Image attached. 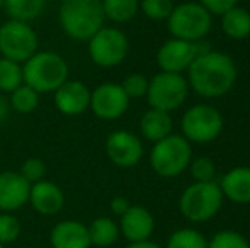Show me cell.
<instances>
[{
	"label": "cell",
	"instance_id": "obj_18",
	"mask_svg": "<svg viewBox=\"0 0 250 248\" xmlns=\"http://www.w3.org/2000/svg\"><path fill=\"white\" fill-rule=\"evenodd\" d=\"M50 242L53 248H90L89 228L73 219L60 221L53 226Z\"/></svg>",
	"mask_w": 250,
	"mask_h": 248
},
{
	"label": "cell",
	"instance_id": "obj_22",
	"mask_svg": "<svg viewBox=\"0 0 250 248\" xmlns=\"http://www.w3.org/2000/svg\"><path fill=\"white\" fill-rule=\"evenodd\" d=\"M87 228H89L90 245L99 248H107L114 245L119 238V233H121L119 226L107 216H101V218L94 219Z\"/></svg>",
	"mask_w": 250,
	"mask_h": 248
},
{
	"label": "cell",
	"instance_id": "obj_19",
	"mask_svg": "<svg viewBox=\"0 0 250 248\" xmlns=\"http://www.w3.org/2000/svg\"><path fill=\"white\" fill-rule=\"evenodd\" d=\"M223 197L237 204H250V167H235L218 182Z\"/></svg>",
	"mask_w": 250,
	"mask_h": 248
},
{
	"label": "cell",
	"instance_id": "obj_8",
	"mask_svg": "<svg viewBox=\"0 0 250 248\" xmlns=\"http://www.w3.org/2000/svg\"><path fill=\"white\" fill-rule=\"evenodd\" d=\"M182 136L189 143L206 145L211 143L223 131V116L216 107L209 104H196L189 107L181 119Z\"/></svg>",
	"mask_w": 250,
	"mask_h": 248
},
{
	"label": "cell",
	"instance_id": "obj_15",
	"mask_svg": "<svg viewBox=\"0 0 250 248\" xmlns=\"http://www.w3.org/2000/svg\"><path fill=\"white\" fill-rule=\"evenodd\" d=\"M155 229V219L151 212L143 206H129L128 211L119 219V231L129 243L150 240Z\"/></svg>",
	"mask_w": 250,
	"mask_h": 248
},
{
	"label": "cell",
	"instance_id": "obj_32",
	"mask_svg": "<svg viewBox=\"0 0 250 248\" xmlns=\"http://www.w3.org/2000/svg\"><path fill=\"white\" fill-rule=\"evenodd\" d=\"M19 235H21V223L17 221V218H14L9 212L0 214V243L7 245V243L16 242L19 238Z\"/></svg>",
	"mask_w": 250,
	"mask_h": 248
},
{
	"label": "cell",
	"instance_id": "obj_4",
	"mask_svg": "<svg viewBox=\"0 0 250 248\" xmlns=\"http://www.w3.org/2000/svg\"><path fill=\"white\" fill-rule=\"evenodd\" d=\"M218 182H194L179 197V211L191 223H206L218 214L223 204Z\"/></svg>",
	"mask_w": 250,
	"mask_h": 248
},
{
	"label": "cell",
	"instance_id": "obj_3",
	"mask_svg": "<svg viewBox=\"0 0 250 248\" xmlns=\"http://www.w3.org/2000/svg\"><path fill=\"white\" fill-rule=\"evenodd\" d=\"M68 80V65L55 51H36L22 66V83L38 94L55 92Z\"/></svg>",
	"mask_w": 250,
	"mask_h": 248
},
{
	"label": "cell",
	"instance_id": "obj_13",
	"mask_svg": "<svg viewBox=\"0 0 250 248\" xmlns=\"http://www.w3.org/2000/svg\"><path fill=\"white\" fill-rule=\"evenodd\" d=\"M198 44L189 43L184 39H172L165 41L157 53V63L162 72L168 73H184L198 57Z\"/></svg>",
	"mask_w": 250,
	"mask_h": 248
},
{
	"label": "cell",
	"instance_id": "obj_30",
	"mask_svg": "<svg viewBox=\"0 0 250 248\" xmlns=\"http://www.w3.org/2000/svg\"><path fill=\"white\" fill-rule=\"evenodd\" d=\"M189 169H191V175L194 182H214V179H216V165L208 156H199L196 160H191Z\"/></svg>",
	"mask_w": 250,
	"mask_h": 248
},
{
	"label": "cell",
	"instance_id": "obj_1",
	"mask_svg": "<svg viewBox=\"0 0 250 248\" xmlns=\"http://www.w3.org/2000/svg\"><path fill=\"white\" fill-rule=\"evenodd\" d=\"M237 80V65L230 55L209 50L198 55L188 68L189 89L206 99H218L231 90Z\"/></svg>",
	"mask_w": 250,
	"mask_h": 248
},
{
	"label": "cell",
	"instance_id": "obj_37",
	"mask_svg": "<svg viewBox=\"0 0 250 248\" xmlns=\"http://www.w3.org/2000/svg\"><path fill=\"white\" fill-rule=\"evenodd\" d=\"M126 248H162L158 243L151 242V240H145V242H136V243H129Z\"/></svg>",
	"mask_w": 250,
	"mask_h": 248
},
{
	"label": "cell",
	"instance_id": "obj_38",
	"mask_svg": "<svg viewBox=\"0 0 250 248\" xmlns=\"http://www.w3.org/2000/svg\"><path fill=\"white\" fill-rule=\"evenodd\" d=\"M3 7V0H0V9H2Z\"/></svg>",
	"mask_w": 250,
	"mask_h": 248
},
{
	"label": "cell",
	"instance_id": "obj_36",
	"mask_svg": "<svg viewBox=\"0 0 250 248\" xmlns=\"http://www.w3.org/2000/svg\"><path fill=\"white\" fill-rule=\"evenodd\" d=\"M9 113H10V104H9V99H7V97H3L2 94H0V123L7 119V116H9Z\"/></svg>",
	"mask_w": 250,
	"mask_h": 248
},
{
	"label": "cell",
	"instance_id": "obj_10",
	"mask_svg": "<svg viewBox=\"0 0 250 248\" xmlns=\"http://www.w3.org/2000/svg\"><path fill=\"white\" fill-rule=\"evenodd\" d=\"M128 38L116 27H102L89 39L90 60L102 68L121 65L128 57Z\"/></svg>",
	"mask_w": 250,
	"mask_h": 248
},
{
	"label": "cell",
	"instance_id": "obj_25",
	"mask_svg": "<svg viewBox=\"0 0 250 248\" xmlns=\"http://www.w3.org/2000/svg\"><path fill=\"white\" fill-rule=\"evenodd\" d=\"M10 109H14L19 114H31L33 111L38 109L40 106V94L34 89H31L29 85L22 83L16 90L10 92Z\"/></svg>",
	"mask_w": 250,
	"mask_h": 248
},
{
	"label": "cell",
	"instance_id": "obj_14",
	"mask_svg": "<svg viewBox=\"0 0 250 248\" xmlns=\"http://www.w3.org/2000/svg\"><path fill=\"white\" fill-rule=\"evenodd\" d=\"M55 106L65 116H79L90 106V90L79 80H66L55 90Z\"/></svg>",
	"mask_w": 250,
	"mask_h": 248
},
{
	"label": "cell",
	"instance_id": "obj_5",
	"mask_svg": "<svg viewBox=\"0 0 250 248\" xmlns=\"http://www.w3.org/2000/svg\"><path fill=\"white\" fill-rule=\"evenodd\" d=\"M192 160L191 143L181 134H168L153 145L150 165L157 175L172 179L184 172Z\"/></svg>",
	"mask_w": 250,
	"mask_h": 248
},
{
	"label": "cell",
	"instance_id": "obj_26",
	"mask_svg": "<svg viewBox=\"0 0 250 248\" xmlns=\"http://www.w3.org/2000/svg\"><path fill=\"white\" fill-rule=\"evenodd\" d=\"M19 85H22V66L21 63L0 58V90L2 92H12Z\"/></svg>",
	"mask_w": 250,
	"mask_h": 248
},
{
	"label": "cell",
	"instance_id": "obj_2",
	"mask_svg": "<svg viewBox=\"0 0 250 248\" xmlns=\"http://www.w3.org/2000/svg\"><path fill=\"white\" fill-rule=\"evenodd\" d=\"M102 0H62L60 24L63 33L75 41H89L104 27Z\"/></svg>",
	"mask_w": 250,
	"mask_h": 248
},
{
	"label": "cell",
	"instance_id": "obj_21",
	"mask_svg": "<svg viewBox=\"0 0 250 248\" xmlns=\"http://www.w3.org/2000/svg\"><path fill=\"white\" fill-rule=\"evenodd\" d=\"M221 17V29L231 39H245L250 36V12L244 7L235 5Z\"/></svg>",
	"mask_w": 250,
	"mask_h": 248
},
{
	"label": "cell",
	"instance_id": "obj_33",
	"mask_svg": "<svg viewBox=\"0 0 250 248\" xmlns=\"http://www.w3.org/2000/svg\"><path fill=\"white\" fill-rule=\"evenodd\" d=\"M19 173L29 184H36L40 180H43L44 175H46V165H44V162L41 158H29L22 163Z\"/></svg>",
	"mask_w": 250,
	"mask_h": 248
},
{
	"label": "cell",
	"instance_id": "obj_28",
	"mask_svg": "<svg viewBox=\"0 0 250 248\" xmlns=\"http://www.w3.org/2000/svg\"><path fill=\"white\" fill-rule=\"evenodd\" d=\"M208 248H250V243L238 231L223 229L208 242Z\"/></svg>",
	"mask_w": 250,
	"mask_h": 248
},
{
	"label": "cell",
	"instance_id": "obj_9",
	"mask_svg": "<svg viewBox=\"0 0 250 248\" xmlns=\"http://www.w3.org/2000/svg\"><path fill=\"white\" fill-rule=\"evenodd\" d=\"M38 51V34L22 20H7L0 26V53L17 63L29 60Z\"/></svg>",
	"mask_w": 250,
	"mask_h": 248
},
{
	"label": "cell",
	"instance_id": "obj_6",
	"mask_svg": "<svg viewBox=\"0 0 250 248\" xmlns=\"http://www.w3.org/2000/svg\"><path fill=\"white\" fill-rule=\"evenodd\" d=\"M213 26V16L199 2H184L174 5L167 19V27L172 38L196 43L208 36Z\"/></svg>",
	"mask_w": 250,
	"mask_h": 248
},
{
	"label": "cell",
	"instance_id": "obj_27",
	"mask_svg": "<svg viewBox=\"0 0 250 248\" xmlns=\"http://www.w3.org/2000/svg\"><path fill=\"white\" fill-rule=\"evenodd\" d=\"M165 248H208V240L194 228H181L167 240Z\"/></svg>",
	"mask_w": 250,
	"mask_h": 248
},
{
	"label": "cell",
	"instance_id": "obj_23",
	"mask_svg": "<svg viewBox=\"0 0 250 248\" xmlns=\"http://www.w3.org/2000/svg\"><path fill=\"white\" fill-rule=\"evenodd\" d=\"M44 3L46 0H3V9L10 19L33 22L43 12Z\"/></svg>",
	"mask_w": 250,
	"mask_h": 248
},
{
	"label": "cell",
	"instance_id": "obj_29",
	"mask_svg": "<svg viewBox=\"0 0 250 248\" xmlns=\"http://www.w3.org/2000/svg\"><path fill=\"white\" fill-rule=\"evenodd\" d=\"M140 9L151 20H167L174 10V0H142Z\"/></svg>",
	"mask_w": 250,
	"mask_h": 248
},
{
	"label": "cell",
	"instance_id": "obj_20",
	"mask_svg": "<svg viewBox=\"0 0 250 248\" xmlns=\"http://www.w3.org/2000/svg\"><path fill=\"white\" fill-rule=\"evenodd\" d=\"M140 131H142L143 138H146L151 143H157V141H160V139L167 138L168 134H172L170 113L151 109L150 107V111H146L142 116Z\"/></svg>",
	"mask_w": 250,
	"mask_h": 248
},
{
	"label": "cell",
	"instance_id": "obj_34",
	"mask_svg": "<svg viewBox=\"0 0 250 248\" xmlns=\"http://www.w3.org/2000/svg\"><path fill=\"white\" fill-rule=\"evenodd\" d=\"M199 3L211 16H223L227 10L238 5V0H199Z\"/></svg>",
	"mask_w": 250,
	"mask_h": 248
},
{
	"label": "cell",
	"instance_id": "obj_17",
	"mask_svg": "<svg viewBox=\"0 0 250 248\" xmlns=\"http://www.w3.org/2000/svg\"><path fill=\"white\" fill-rule=\"evenodd\" d=\"M29 202L34 211L44 216H53L62 211L65 204V195L62 189L50 180H40L36 184H31Z\"/></svg>",
	"mask_w": 250,
	"mask_h": 248
},
{
	"label": "cell",
	"instance_id": "obj_35",
	"mask_svg": "<svg viewBox=\"0 0 250 248\" xmlns=\"http://www.w3.org/2000/svg\"><path fill=\"white\" fill-rule=\"evenodd\" d=\"M129 206H131V204H129L128 199L123 197V195H118V197H114L111 201V211L114 212L116 216H119V218H121V216L128 211Z\"/></svg>",
	"mask_w": 250,
	"mask_h": 248
},
{
	"label": "cell",
	"instance_id": "obj_16",
	"mask_svg": "<svg viewBox=\"0 0 250 248\" xmlns=\"http://www.w3.org/2000/svg\"><path fill=\"white\" fill-rule=\"evenodd\" d=\"M31 184L19 172L0 173V211L12 212L29 201Z\"/></svg>",
	"mask_w": 250,
	"mask_h": 248
},
{
	"label": "cell",
	"instance_id": "obj_31",
	"mask_svg": "<svg viewBox=\"0 0 250 248\" xmlns=\"http://www.w3.org/2000/svg\"><path fill=\"white\" fill-rule=\"evenodd\" d=\"M148 82L145 75L142 73H131L128 75L125 80H123L121 87L125 90V94L128 95V99H142V97L146 95V90H148Z\"/></svg>",
	"mask_w": 250,
	"mask_h": 248
},
{
	"label": "cell",
	"instance_id": "obj_11",
	"mask_svg": "<svg viewBox=\"0 0 250 248\" xmlns=\"http://www.w3.org/2000/svg\"><path fill=\"white\" fill-rule=\"evenodd\" d=\"M129 99L121 83L105 82L90 92V109L97 117L112 121L121 117L128 111Z\"/></svg>",
	"mask_w": 250,
	"mask_h": 248
},
{
	"label": "cell",
	"instance_id": "obj_24",
	"mask_svg": "<svg viewBox=\"0 0 250 248\" xmlns=\"http://www.w3.org/2000/svg\"><path fill=\"white\" fill-rule=\"evenodd\" d=\"M140 0H102V10L105 19L112 22H128L136 16Z\"/></svg>",
	"mask_w": 250,
	"mask_h": 248
},
{
	"label": "cell",
	"instance_id": "obj_39",
	"mask_svg": "<svg viewBox=\"0 0 250 248\" xmlns=\"http://www.w3.org/2000/svg\"><path fill=\"white\" fill-rule=\"evenodd\" d=\"M0 248H5V247H3V245H2V243H0Z\"/></svg>",
	"mask_w": 250,
	"mask_h": 248
},
{
	"label": "cell",
	"instance_id": "obj_7",
	"mask_svg": "<svg viewBox=\"0 0 250 248\" xmlns=\"http://www.w3.org/2000/svg\"><path fill=\"white\" fill-rule=\"evenodd\" d=\"M188 95L189 83L182 73L160 72L148 82L145 97L148 99L151 109L172 113L182 107V104L188 100Z\"/></svg>",
	"mask_w": 250,
	"mask_h": 248
},
{
	"label": "cell",
	"instance_id": "obj_12",
	"mask_svg": "<svg viewBox=\"0 0 250 248\" xmlns=\"http://www.w3.org/2000/svg\"><path fill=\"white\" fill-rule=\"evenodd\" d=\"M105 153L114 165L131 169L143 158V143L129 131H114L105 139Z\"/></svg>",
	"mask_w": 250,
	"mask_h": 248
}]
</instances>
